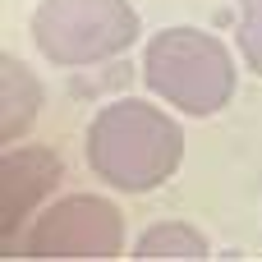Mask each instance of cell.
<instances>
[{
    "mask_svg": "<svg viewBox=\"0 0 262 262\" xmlns=\"http://www.w3.org/2000/svg\"><path fill=\"white\" fill-rule=\"evenodd\" d=\"M0 83H5V111H0V134H5V143H14L28 124H32V115H37V106H41V88H37V78L28 74V64H18L14 55H5L0 60Z\"/></svg>",
    "mask_w": 262,
    "mask_h": 262,
    "instance_id": "6",
    "label": "cell"
},
{
    "mask_svg": "<svg viewBox=\"0 0 262 262\" xmlns=\"http://www.w3.org/2000/svg\"><path fill=\"white\" fill-rule=\"evenodd\" d=\"M239 55L244 64L262 74V0H239Z\"/></svg>",
    "mask_w": 262,
    "mask_h": 262,
    "instance_id": "8",
    "label": "cell"
},
{
    "mask_svg": "<svg viewBox=\"0 0 262 262\" xmlns=\"http://www.w3.org/2000/svg\"><path fill=\"white\" fill-rule=\"evenodd\" d=\"M37 51L60 64H97L138 41V9L129 0H41L32 9Z\"/></svg>",
    "mask_w": 262,
    "mask_h": 262,
    "instance_id": "3",
    "label": "cell"
},
{
    "mask_svg": "<svg viewBox=\"0 0 262 262\" xmlns=\"http://www.w3.org/2000/svg\"><path fill=\"white\" fill-rule=\"evenodd\" d=\"M0 249L18 239V230L32 221V212L46 203V193L60 184V157L51 147H14L0 161Z\"/></svg>",
    "mask_w": 262,
    "mask_h": 262,
    "instance_id": "5",
    "label": "cell"
},
{
    "mask_svg": "<svg viewBox=\"0 0 262 262\" xmlns=\"http://www.w3.org/2000/svg\"><path fill=\"white\" fill-rule=\"evenodd\" d=\"M143 83L184 115H216L235 97V60L212 32L166 28L143 51Z\"/></svg>",
    "mask_w": 262,
    "mask_h": 262,
    "instance_id": "2",
    "label": "cell"
},
{
    "mask_svg": "<svg viewBox=\"0 0 262 262\" xmlns=\"http://www.w3.org/2000/svg\"><path fill=\"white\" fill-rule=\"evenodd\" d=\"M124 249V221L115 203L97 193H74L51 207H41L18 239L5 249V258H115Z\"/></svg>",
    "mask_w": 262,
    "mask_h": 262,
    "instance_id": "4",
    "label": "cell"
},
{
    "mask_svg": "<svg viewBox=\"0 0 262 262\" xmlns=\"http://www.w3.org/2000/svg\"><path fill=\"white\" fill-rule=\"evenodd\" d=\"M88 166L97 180L124 193H147L166 184L184 157L180 124L147 101H111L88 124Z\"/></svg>",
    "mask_w": 262,
    "mask_h": 262,
    "instance_id": "1",
    "label": "cell"
},
{
    "mask_svg": "<svg viewBox=\"0 0 262 262\" xmlns=\"http://www.w3.org/2000/svg\"><path fill=\"white\" fill-rule=\"evenodd\" d=\"M134 258H207V239L184 221H161L138 235Z\"/></svg>",
    "mask_w": 262,
    "mask_h": 262,
    "instance_id": "7",
    "label": "cell"
}]
</instances>
